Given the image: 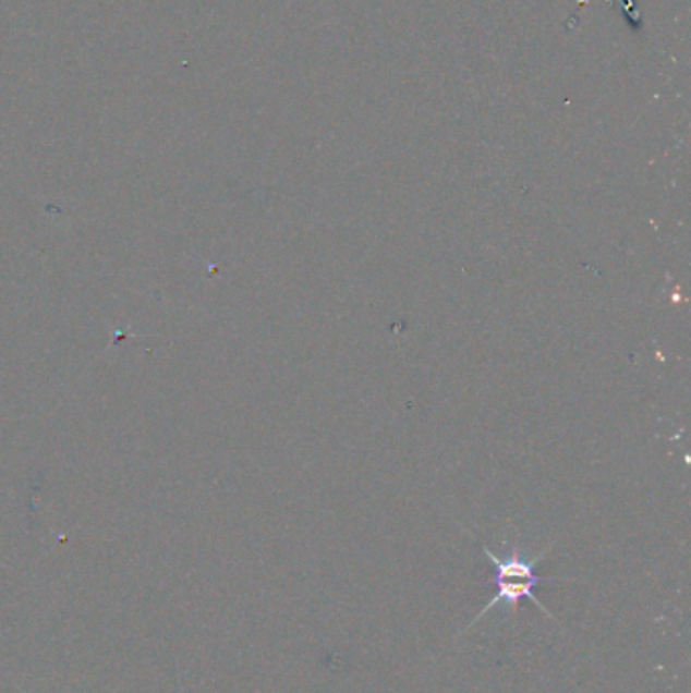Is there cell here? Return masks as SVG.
Instances as JSON below:
<instances>
[{"label": "cell", "instance_id": "1", "mask_svg": "<svg viewBox=\"0 0 691 693\" xmlns=\"http://www.w3.org/2000/svg\"><path fill=\"white\" fill-rule=\"evenodd\" d=\"M493 584L497 586V593H495V596L490 598L489 605L483 608V610L476 615L475 619L464 627V631H462V633L471 631V629L475 627L476 622L481 621V619H485V617L489 615L490 608H495L497 605H505V607L511 608L513 612H518L519 603H521L523 598H530L532 603H535V607L540 608L546 617L554 619V615L547 610L546 605H542V603H540V598H535V593H533V591L542 584V580H519V578H507V580H497V582H493Z\"/></svg>", "mask_w": 691, "mask_h": 693}]
</instances>
